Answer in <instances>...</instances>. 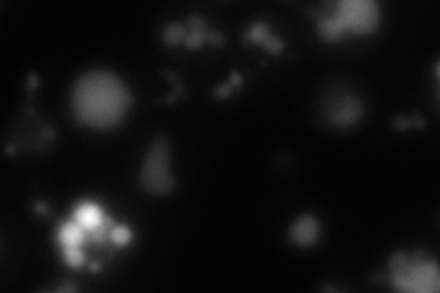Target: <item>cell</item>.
Here are the masks:
<instances>
[{
    "label": "cell",
    "instance_id": "obj_1",
    "mask_svg": "<svg viewBox=\"0 0 440 293\" xmlns=\"http://www.w3.org/2000/svg\"><path fill=\"white\" fill-rule=\"evenodd\" d=\"M132 101L134 98L123 79L108 70L83 73L72 90V107L78 123L99 130L119 125Z\"/></svg>",
    "mask_w": 440,
    "mask_h": 293
},
{
    "label": "cell",
    "instance_id": "obj_2",
    "mask_svg": "<svg viewBox=\"0 0 440 293\" xmlns=\"http://www.w3.org/2000/svg\"><path fill=\"white\" fill-rule=\"evenodd\" d=\"M393 288L400 292L435 293L440 288V271L437 260L427 259L424 249L413 255L406 251H396L389 259Z\"/></svg>",
    "mask_w": 440,
    "mask_h": 293
},
{
    "label": "cell",
    "instance_id": "obj_3",
    "mask_svg": "<svg viewBox=\"0 0 440 293\" xmlns=\"http://www.w3.org/2000/svg\"><path fill=\"white\" fill-rule=\"evenodd\" d=\"M138 180L142 189L151 195H171L175 190L176 181L171 174L169 140L166 136H156L152 140L149 152L143 158Z\"/></svg>",
    "mask_w": 440,
    "mask_h": 293
},
{
    "label": "cell",
    "instance_id": "obj_4",
    "mask_svg": "<svg viewBox=\"0 0 440 293\" xmlns=\"http://www.w3.org/2000/svg\"><path fill=\"white\" fill-rule=\"evenodd\" d=\"M330 13L342 24L343 31L367 35L380 26V6L374 0H342L332 4Z\"/></svg>",
    "mask_w": 440,
    "mask_h": 293
},
{
    "label": "cell",
    "instance_id": "obj_5",
    "mask_svg": "<svg viewBox=\"0 0 440 293\" xmlns=\"http://www.w3.org/2000/svg\"><path fill=\"white\" fill-rule=\"evenodd\" d=\"M323 114L332 127H354L363 116V103L349 90H332L325 96Z\"/></svg>",
    "mask_w": 440,
    "mask_h": 293
},
{
    "label": "cell",
    "instance_id": "obj_6",
    "mask_svg": "<svg viewBox=\"0 0 440 293\" xmlns=\"http://www.w3.org/2000/svg\"><path fill=\"white\" fill-rule=\"evenodd\" d=\"M319 233H321V224L314 215H301L293 220L290 225V240L295 246L308 248L318 242Z\"/></svg>",
    "mask_w": 440,
    "mask_h": 293
},
{
    "label": "cell",
    "instance_id": "obj_7",
    "mask_svg": "<svg viewBox=\"0 0 440 293\" xmlns=\"http://www.w3.org/2000/svg\"><path fill=\"white\" fill-rule=\"evenodd\" d=\"M73 220L78 222L88 234L94 233L96 230L103 227V225L110 224V220L105 218V213L98 204L94 202H83V204L75 205L73 209Z\"/></svg>",
    "mask_w": 440,
    "mask_h": 293
},
{
    "label": "cell",
    "instance_id": "obj_8",
    "mask_svg": "<svg viewBox=\"0 0 440 293\" xmlns=\"http://www.w3.org/2000/svg\"><path fill=\"white\" fill-rule=\"evenodd\" d=\"M246 39L254 40V43L257 44H263L270 54H279V52H283L284 50V40L270 33L268 24L263 22V20L249 26L248 31H246Z\"/></svg>",
    "mask_w": 440,
    "mask_h": 293
},
{
    "label": "cell",
    "instance_id": "obj_9",
    "mask_svg": "<svg viewBox=\"0 0 440 293\" xmlns=\"http://www.w3.org/2000/svg\"><path fill=\"white\" fill-rule=\"evenodd\" d=\"M207 39V24L198 13H193L187 20V35H186V46L191 50H198Z\"/></svg>",
    "mask_w": 440,
    "mask_h": 293
},
{
    "label": "cell",
    "instance_id": "obj_10",
    "mask_svg": "<svg viewBox=\"0 0 440 293\" xmlns=\"http://www.w3.org/2000/svg\"><path fill=\"white\" fill-rule=\"evenodd\" d=\"M85 233L87 231L78 224V222H63L61 227L57 231V239L61 242V248L68 249V248H79L81 242L85 240Z\"/></svg>",
    "mask_w": 440,
    "mask_h": 293
},
{
    "label": "cell",
    "instance_id": "obj_11",
    "mask_svg": "<svg viewBox=\"0 0 440 293\" xmlns=\"http://www.w3.org/2000/svg\"><path fill=\"white\" fill-rule=\"evenodd\" d=\"M318 17V33L323 40L327 43H336L343 37V28L342 24L337 22V19L332 13H323V15H316Z\"/></svg>",
    "mask_w": 440,
    "mask_h": 293
},
{
    "label": "cell",
    "instance_id": "obj_12",
    "mask_svg": "<svg viewBox=\"0 0 440 293\" xmlns=\"http://www.w3.org/2000/svg\"><path fill=\"white\" fill-rule=\"evenodd\" d=\"M186 35H187V29L186 26L180 24V22H171V24H167L166 29H163V35H161V39L167 46H175V44H180L182 40H186Z\"/></svg>",
    "mask_w": 440,
    "mask_h": 293
},
{
    "label": "cell",
    "instance_id": "obj_13",
    "mask_svg": "<svg viewBox=\"0 0 440 293\" xmlns=\"http://www.w3.org/2000/svg\"><path fill=\"white\" fill-rule=\"evenodd\" d=\"M108 234H110L114 244L117 246H127L132 240V231L129 230L127 225H112Z\"/></svg>",
    "mask_w": 440,
    "mask_h": 293
},
{
    "label": "cell",
    "instance_id": "obj_14",
    "mask_svg": "<svg viewBox=\"0 0 440 293\" xmlns=\"http://www.w3.org/2000/svg\"><path fill=\"white\" fill-rule=\"evenodd\" d=\"M240 84H242V77H240V73L239 72H233L231 73V77L230 81L226 84H222V87H219L215 90V98H228L231 92H233V88H239Z\"/></svg>",
    "mask_w": 440,
    "mask_h": 293
},
{
    "label": "cell",
    "instance_id": "obj_15",
    "mask_svg": "<svg viewBox=\"0 0 440 293\" xmlns=\"http://www.w3.org/2000/svg\"><path fill=\"white\" fill-rule=\"evenodd\" d=\"M63 257L70 268H79L85 264V253L79 248L63 249Z\"/></svg>",
    "mask_w": 440,
    "mask_h": 293
},
{
    "label": "cell",
    "instance_id": "obj_16",
    "mask_svg": "<svg viewBox=\"0 0 440 293\" xmlns=\"http://www.w3.org/2000/svg\"><path fill=\"white\" fill-rule=\"evenodd\" d=\"M207 40H210L211 44H215V46H220V44L224 43V37H222V33L217 31V29H210V31H207Z\"/></svg>",
    "mask_w": 440,
    "mask_h": 293
},
{
    "label": "cell",
    "instance_id": "obj_17",
    "mask_svg": "<svg viewBox=\"0 0 440 293\" xmlns=\"http://www.w3.org/2000/svg\"><path fill=\"white\" fill-rule=\"evenodd\" d=\"M393 125H395L398 130H406L407 127H411L413 125V121H411V117H396L395 121H393Z\"/></svg>",
    "mask_w": 440,
    "mask_h": 293
},
{
    "label": "cell",
    "instance_id": "obj_18",
    "mask_svg": "<svg viewBox=\"0 0 440 293\" xmlns=\"http://www.w3.org/2000/svg\"><path fill=\"white\" fill-rule=\"evenodd\" d=\"M59 292H75V286H73V284H63V286H59Z\"/></svg>",
    "mask_w": 440,
    "mask_h": 293
}]
</instances>
